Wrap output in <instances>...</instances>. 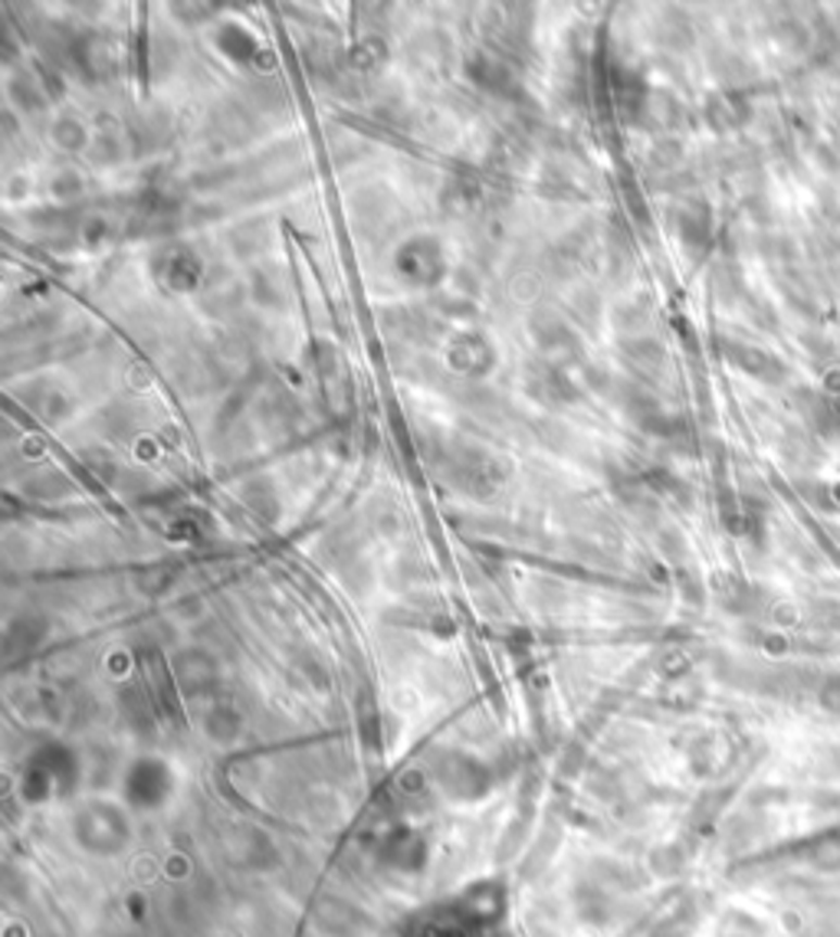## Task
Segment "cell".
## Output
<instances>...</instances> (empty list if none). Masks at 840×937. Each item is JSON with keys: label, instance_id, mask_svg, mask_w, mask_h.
<instances>
[{"label": "cell", "instance_id": "1", "mask_svg": "<svg viewBox=\"0 0 840 937\" xmlns=\"http://www.w3.org/2000/svg\"><path fill=\"white\" fill-rule=\"evenodd\" d=\"M807 865L817 872H840V830H830L817 843H811Z\"/></svg>", "mask_w": 840, "mask_h": 937}, {"label": "cell", "instance_id": "2", "mask_svg": "<svg viewBox=\"0 0 840 937\" xmlns=\"http://www.w3.org/2000/svg\"><path fill=\"white\" fill-rule=\"evenodd\" d=\"M817 701H820V708H824V711L840 714V679H837V675H833V679H827V682L820 685Z\"/></svg>", "mask_w": 840, "mask_h": 937}]
</instances>
